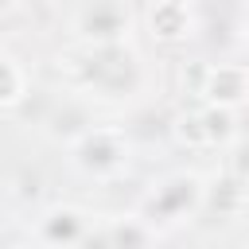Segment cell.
<instances>
[{
	"mask_svg": "<svg viewBox=\"0 0 249 249\" xmlns=\"http://www.w3.org/2000/svg\"><path fill=\"white\" fill-rule=\"evenodd\" d=\"M58 74L66 78V89L78 93L82 101H132L148 74H144V58L132 43H113V47H70L66 54H58Z\"/></svg>",
	"mask_w": 249,
	"mask_h": 249,
	"instance_id": "1",
	"label": "cell"
},
{
	"mask_svg": "<svg viewBox=\"0 0 249 249\" xmlns=\"http://www.w3.org/2000/svg\"><path fill=\"white\" fill-rule=\"evenodd\" d=\"M202 198H206V175L195 167H179V171H167L156 183H148V191L136 198L132 210L163 237V233L191 226L202 214Z\"/></svg>",
	"mask_w": 249,
	"mask_h": 249,
	"instance_id": "2",
	"label": "cell"
},
{
	"mask_svg": "<svg viewBox=\"0 0 249 249\" xmlns=\"http://www.w3.org/2000/svg\"><path fill=\"white\" fill-rule=\"evenodd\" d=\"M66 160L89 183H121L136 163V144L121 124H89L66 144Z\"/></svg>",
	"mask_w": 249,
	"mask_h": 249,
	"instance_id": "3",
	"label": "cell"
},
{
	"mask_svg": "<svg viewBox=\"0 0 249 249\" xmlns=\"http://www.w3.org/2000/svg\"><path fill=\"white\" fill-rule=\"evenodd\" d=\"M136 12L128 0H82L70 12V39L78 47H113V43H132L136 31Z\"/></svg>",
	"mask_w": 249,
	"mask_h": 249,
	"instance_id": "4",
	"label": "cell"
},
{
	"mask_svg": "<svg viewBox=\"0 0 249 249\" xmlns=\"http://www.w3.org/2000/svg\"><path fill=\"white\" fill-rule=\"evenodd\" d=\"M140 23L156 47H187L202 31V12L195 0H148Z\"/></svg>",
	"mask_w": 249,
	"mask_h": 249,
	"instance_id": "5",
	"label": "cell"
},
{
	"mask_svg": "<svg viewBox=\"0 0 249 249\" xmlns=\"http://www.w3.org/2000/svg\"><path fill=\"white\" fill-rule=\"evenodd\" d=\"M97 214L78 206V202H54L47 210H39V218L31 222V241L39 249H82L86 237L93 233Z\"/></svg>",
	"mask_w": 249,
	"mask_h": 249,
	"instance_id": "6",
	"label": "cell"
},
{
	"mask_svg": "<svg viewBox=\"0 0 249 249\" xmlns=\"http://www.w3.org/2000/svg\"><path fill=\"white\" fill-rule=\"evenodd\" d=\"M195 93L202 97V105H218V109H245L249 105V62H206L198 70Z\"/></svg>",
	"mask_w": 249,
	"mask_h": 249,
	"instance_id": "7",
	"label": "cell"
},
{
	"mask_svg": "<svg viewBox=\"0 0 249 249\" xmlns=\"http://www.w3.org/2000/svg\"><path fill=\"white\" fill-rule=\"evenodd\" d=\"M93 124V117H89V101H82L78 93H70V89H62V101L43 117V136L51 140V144H70L78 132H86Z\"/></svg>",
	"mask_w": 249,
	"mask_h": 249,
	"instance_id": "8",
	"label": "cell"
},
{
	"mask_svg": "<svg viewBox=\"0 0 249 249\" xmlns=\"http://www.w3.org/2000/svg\"><path fill=\"white\" fill-rule=\"evenodd\" d=\"M97 230H101L105 249H156V241H160V233H156L136 210L97 218Z\"/></svg>",
	"mask_w": 249,
	"mask_h": 249,
	"instance_id": "9",
	"label": "cell"
},
{
	"mask_svg": "<svg viewBox=\"0 0 249 249\" xmlns=\"http://www.w3.org/2000/svg\"><path fill=\"white\" fill-rule=\"evenodd\" d=\"M249 206V187L241 179H233L230 171H222L218 179H206V198H202V214H214L222 222L241 218Z\"/></svg>",
	"mask_w": 249,
	"mask_h": 249,
	"instance_id": "10",
	"label": "cell"
},
{
	"mask_svg": "<svg viewBox=\"0 0 249 249\" xmlns=\"http://www.w3.org/2000/svg\"><path fill=\"white\" fill-rule=\"evenodd\" d=\"M27 97H31V74H27V66L12 51H0V113L19 109Z\"/></svg>",
	"mask_w": 249,
	"mask_h": 249,
	"instance_id": "11",
	"label": "cell"
},
{
	"mask_svg": "<svg viewBox=\"0 0 249 249\" xmlns=\"http://www.w3.org/2000/svg\"><path fill=\"white\" fill-rule=\"evenodd\" d=\"M198 121H202V132H206V148L210 152H226L241 128H237V113L233 109H218V105H198Z\"/></svg>",
	"mask_w": 249,
	"mask_h": 249,
	"instance_id": "12",
	"label": "cell"
},
{
	"mask_svg": "<svg viewBox=\"0 0 249 249\" xmlns=\"http://www.w3.org/2000/svg\"><path fill=\"white\" fill-rule=\"evenodd\" d=\"M171 136H175V144L187 148V152H210V148H206L202 121H198V109H183V113L171 121Z\"/></svg>",
	"mask_w": 249,
	"mask_h": 249,
	"instance_id": "13",
	"label": "cell"
},
{
	"mask_svg": "<svg viewBox=\"0 0 249 249\" xmlns=\"http://www.w3.org/2000/svg\"><path fill=\"white\" fill-rule=\"evenodd\" d=\"M222 171H230L233 179H241L245 187H249V140L245 136H237L230 148H226V167Z\"/></svg>",
	"mask_w": 249,
	"mask_h": 249,
	"instance_id": "14",
	"label": "cell"
},
{
	"mask_svg": "<svg viewBox=\"0 0 249 249\" xmlns=\"http://www.w3.org/2000/svg\"><path fill=\"white\" fill-rule=\"evenodd\" d=\"M23 8V0H0V19H8V16H16Z\"/></svg>",
	"mask_w": 249,
	"mask_h": 249,
	"instance_id": "15",
	"label": "cell"
},
{
	"mask_svg": "<svg viewBox=\"0 0 249 249\" xmlns=\"http://www.w3.org/2000/svg\"><path fill=\"white\" fill-rule=\"evenodd\" d=\"M241 43H245V51H249V19L241 23Z\"/></svg>",
	"mask_w": 249,
	"mask_h": 249,
	"instance_id": "16",
	"label": "cell"
},
{
	"mask_svg": "<svg viewBox=\"0 0 249 249\" xmlns=\"http://www.w3.org/2000/svg\"><path fill=\"white\" fill-rule=\"evenodd\" d=\"M8 249H39L35 241H19V245H8Z\"/></svg>",
	"mask_w": 249,
	"mask_h": 249,
	"instance_id": "17",
	"label": "cell"
},
{
	"mask_svg": "<svg viewBox=\"0 0 249 249\" xmlns=\"http://www.w3.org/2000/svg\"><path fill=\"white\" fill-rule=\"evenodd\" d=\"M245 249H249V245H245Z\"/></svg>",
	"mask_w": 249,
	"mask_h": 249,
	"instance_id": "18",
	"label": "cell"
}]
</instances>
